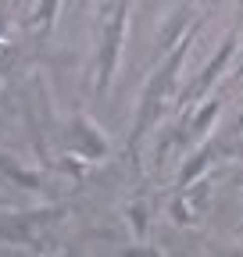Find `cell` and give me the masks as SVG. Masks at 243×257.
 <instances>
[{"mask_svg":"<svg viewBox=\"0 0 243 257\" xmlns=\"http://www.w3.org/2000/svg\"><path fill=\"white\" fill-rule=\"evenodd\" d=\"M239 232H243V225H239Z\"/></svg>","mask_w":243,"mask_h":257,"instance_id":"13","label":"cell"},{"mask_svg":"<svg viewBox=\"0 0 243 257\" xmlns=\"http://www.w3.org/2000/svg\"><path fill=\"white\" fill-rule=\"evenodd\" d=\"M207 189H211L207 182H197V189H190V200H193L200 211H204V204H207Z\"/></svg>","mask_w":243,"mask_h":257,"instance_id":"11","label":"cell"},{"mask_svg":"<svg viewBox=\"0 0 243 257\" xmlns=\"http://www.w3.org/2000/svg\"><path fill=\"white\" fill-rule=\"evenodd\" d=\"M239 54H243V47H239Z\"/></svg>","mask_w":243,"mask_h":257,"instance_id":"14","label":"cell"},{"mask_svg":"<svg viewBox=\"0 0 243 257\" xmlns=\"http://www.w3.org/2000/svg\"><path fill=\"white\" fill-rule=\"evenodd\" d=\"M0 172H4V175H11L18 186H25V189H40V179L33 175V172H25V168H18L15 165V161H8L4 154H0Z\"/></svg>","mask_w":243,"mask_h":257,"instance_id":"7","label":"cell"},{"mask_svg":"<svg viewBox=\"0 0 243 257\" xmlns=\"http://www.w3.org/2000/svg\"><path fill=\"white\" fill-rule=\"evenodd\" d=\"M197 40V25L186 32V36L179 40V47L175 50H168L165 57H161V64L154 68V75L147 79V86H143V93H140V104H136V121H133V133H129V157H133V165L140 168V143H143V136L154 128V121L161 118V111H165V100L172 96V89H175V79H179V68H182V61H186V54H190V43Z\"/></svg>","mask_w":243,"mask_h":257,"instance_id":"1","label":"cell"},{"mask_svg":"<svg viewBox=\"0 0 243 257\" xmlns=\"http://www.w3.org/2000/svg\"><path fill=\"white\" fill-rule=\"evenodd\" d=\"M57 8H61V0H40L29 22H33V25H40V29L47 32V29L54 25V18H57Z\"/></svg>","mask_w":243,"mask_h":257,"instance_id":"8","label":"cell"},{"mask_svg":"<svg viewBox=\"0 0 243 257\" xmlns=\"http://www.w3.org/2000/svg\"><path fill=\"white\" fill-rule=\"evenodd\" d=\"M172 221L175 225H190L193 221V211L186 207V200H172Z\"/></svg>","mask_w":243,"mask_h":257,"instance_id":"10","label":"cell"},{"mask_svg":"<svg viewBox=\"0 0 243 257\" xmlns=\"http://www.w3.org/2000/svg\"><path fill=\"white\" fill-rule=\"evenodd\" d=\"M218 111H222L218 100H211V104H204L200 111H193V114H190V136H204V133H207V125H215Z\"/></svg>","mask_w":243,"mask_h":257,"instance_id":"6","label":"cell"},{"mask_svg":"<svg viewBox=\"0 0 243 257\" xmlns=\"http://www.w3.org/2000/svg\"><path fill=\"white\" fill-rule=\"evenodd\" d=\"M126 214H129V221H133V232H136V239H147V221H150L147 204H133V207H126Z\"/></svg>","mask_w":243,"mask_h":257,"instance_id":"9","label":"cell"},{"mask_svg":"<svg viewBox=\"0 0 243 257\" xmlns=\"http://www.w3.org/2000/svg\"><path fill=\"white\" fill-rule=\"evenodd\" d=\"M190 15H193V8H190V4H182V8H175V11L168 15V22H165V29H161V36H158V57H165L168 50H175V47H179L182 29L190 25Z\"/></svg>","mask_w":243,"mask_h":257,"instance_id":"5","label":"cell"},{"mask_svg":"<svg viewBox=\"0 0 243 257\" xmlns=\"http://www.w3.org/2000/svg\"><path fill=\"white\" fill-rule=\"evenodd\" d=\"M236 75H239V79H243V61H239V64H236Z\"/></svg>","mask_w":243,"mask_h":257,"instance_id":"12","label":"cell"},{"mask_svg":"<svg viewBox=\"0 0 243 257\" xmlns=\"http://www.w3.org/2000/svg\"><path fill=\"white\" fill-rule=\"evenodd\" d=\"M126 15H129V0H104L100 18L93 25V72H97V93L104 96L111 89V79L118 72V54L122 40H126Z\"/></svg>","mask_w":243,"mask_h":257,"instance_id":"2","label":"cell"},{"mask_svg":"<svg viewBox=\"0 0 243 257\" xmlns=\"http://www.w3.org/2000/svg\"><path fill=\"white\" fill-rule=\"evenodd\" d=\"M232 50H236V32H229V36L222 40V47L215 50V57H211L204 68H200V75L190 82V89L179 96V111H182V118L190 121V114H193V104L200 100V96L211 89V82H215L222 72H225V64H229V57H232Z\"/></svg>","mask_w":243,"mask_h":257,"instance_id":"3","label":"cell"},{"mask_svg":"<svg viewBox=\"0 0 243 257\" xmlns=\"http://www.w3.org/2000/svg\"><path fill=\"white\" fill-rule=\"evenodd\" d=\"M68 150L75 157H82V161H100V157H107L111 143H107V136L86 114H75L72 128H68Z\"/></svg>","mask_w":243,"mask_h":257,"instance_id":"4","label":"cell"}]
</instances>
